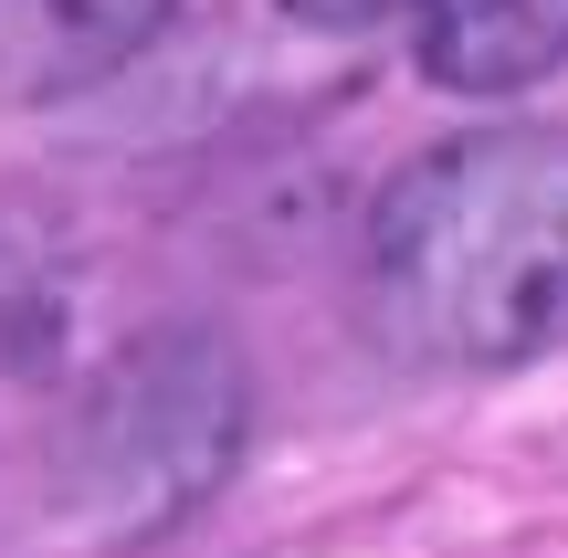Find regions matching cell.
Masks as SVG:
<instances>
[{
  "instance_id": "1",
  "label": "cell",
  "mask_w": 568,
  "mask_h": 558,
  "mask_svg": "<svg viewBox=\"0 0 568 558\" xmlns=\"http://www.w3.org/2000/svg\"><path fill=\"white\" fill-rule=\"evenodd\" d=\"M368 316L432 369L568 348V126H485L410 159L368 211Z\"/></svg>"
},
{
  "instance_id": "2",
  "label": "cell",
  "mask_w": 568,
  "mask_h": 558,
  "mask_svg": "<svg viewBox=\"0 0 568 558\" xmlns=\"http://www.w3.org/2000/svg\"><path fill=\"white\" fill-rule=\"evenodd\" d=\"M243 358L211 327H159L95 379V400L74 412L63 443V517L53 548L63 558H116L148 548L190 517V506L222 496L232 454H243Z\"/></svg>"
},
{
  "instance_id": "3",
  "label": "cell",
  "mask_w": 568,
  "mask_h": 558,
  "mask_svg": "<svg viewBox=\"0 0 568 558\" xmlns=\"http://www.w3.org/2000/svg\"><path fill=\"white\" fill-rule=\"evenodd\" d=\"M180 0H0V105L105 84L169 32Z\"/></svg>"
},
{
  "instance_id": "4",
  "label": "cell",
  "mask_w": 568,
  "mask_h": 558,
  "mask_svg": "<svg viewBox=\"0 0 568 558\" xmlns=\"http://www.w3.org/2000/svg\"><path fill=\"white\" fill-rule=\"evenodd\" d=\"M410 53L453 95H516L568 63V0H400Z\"/></svg>"
}]
</instances>
